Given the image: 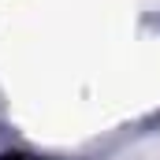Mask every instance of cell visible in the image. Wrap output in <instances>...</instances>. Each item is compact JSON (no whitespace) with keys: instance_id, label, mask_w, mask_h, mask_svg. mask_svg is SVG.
Listing matches in <instances>:
<instances>
[{"instance_id":"cell-1","label":"cell","mask_w":160,"mask_h":160,"mask_svg":"<svg viewBox=\"0 0 160 160\" xmlns=\"http://www.w3.org/2000/svg\"><path fill=\"white\" fill-rule=\"evenodd\" d=\"M0 160H38V157H26V153H4Z\"/></svg>"}]
</instances>
